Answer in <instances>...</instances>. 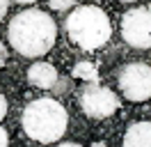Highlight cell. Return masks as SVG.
<instances>
[{
  "label": "cell",
  "instance_id": "obj_1",
  "mask_svg": "<svg viewBox=\"0 0 151 147\" xmlns=\"http://www.w3.org/2000/svg\"><path fill=\"white\" fill-rule=\"evenodd\" d=\"M9 44L23 57H39L46 55L57 37L55 21L41 9H25L12 18L7 28Z\"/></svg>",
  "mask_w": 151,
  "mask_h": 147
},
{
  "label": "cell",
  "instance_id": "obj_2",
  "mask_svg": "<svg viewBox=\"0 0 151 147\" xmlns=\"http://www.w3.org/2000/svg\"><path fill=\"white\" fill-rule=\"evenodd\" d=\"M66 115L64 106L50 97L30 101L23 110V129L37 143H55L66 131Z\"/></svg>",
  "mask_w": 151,
  "mask_h": 147
},
{
  "label": "cell",
  "instance_id": "obj_3",
  "mask_svg": "<svg viewBox=\"0 0 151 147\" xmlns=\"http://www.w3.org/2000/svg\"><path fill=\"white\" fill-rule=\"evenodd\" d=\"M66 35L76 46H80L83 51H96L110 39L112 25L110 18L101 7L96 5H80L71 12V16L64 21Z\"/></svg>",
  "mask_w": 151,
  "mask_h": 147
},
{
  "label": "cell",
  "instance_id": "obj_4",
  "mask_svg": "<svg viewBox=\"0 0 151 147\" xmlns=\"http://www.w3.org/2000/svg\"><path fill=\"white\" fill-rule=\"evenodd\" d=\"M119 90L128 101L151 99V67L144 62H131L119 69Z\"/></svg>",
  "mask_w": 151,
  "mask_h": 147
},
{
  "label": "cell",
  "instance_id": "obj_5",
  "mask_svg": "<svg viewBox=\"0 0 151 147\" xmlns=\"http://www.w3.org/2000/svg\"><path fill=\"white\" fill-rule=\"evenodd\" d=\"M122 37L133 48H151V7H135L122 18Z\"/></svg>",
  "mask_w": 151,
  "mask_h": 147
},
{
  "label": "cell",
  "instance_id": "obj_6",
  "mask_svg": "<svg viewBox=\"0 0 151 147\" xmlns=\"http://www.w3.org/2000/svg\"><path fill=\"white\" fill-rule=\"evenodd\" d=\"M80 108L87 117L103 119L110 117L119 108V99L112 90H108L99 83H87V87L80 92Z\"/></svg>",
  "mask_w": 151,
  "mask_h": 147
},
{
  "label": "cell",
  "instance_id": "obj_7",
  "mask_svg": "<svg viewBox=\"0 0 151 147\" xmlns=\"http://www.w3.org/2000/svg\"><path fill=\"white\" fill-rule=\"evenodd\" d=\"M28 81L37 87H44V90H50L55 87L57 83V69L48 62H35L28 69Z\"/></svg>",
  "mask_w": 151,
  "mask_h": 147
},
{
  "label": "cell",
  "instance_id": "obj_8",
  "mask_svg": "<svg viewBox=\"0 0 151 147\" xmlns=\"http://www.w3.org/2000/svg\"><path fill=\"white\" fill-rule=\"evenodd\" d=\"M124 147H151V122H135L124 136Z\"/></svg>",
  "mask_w": 151,
  "mask_h": 147
},
{
  "label": "cell",
  "instance_id": "obj_9",
  "mask_svg": "<svg viewBox=\"0 0 151 147\" xmlns=\"http://www.w3.org/2000/svg\"><path fill=\"white\" fill-rule=\"evenodd\" d=\"M76 76V78H80V81H87V83H99V69H96V64L87 62V60H83V62H78L73 67V71H71Z\"/></svg>",
  "mask_w": 151,
  "mask_h": 147
},
{
  "label": "cell",
  "instance_id": "obj_10",
  "mask_svg": "<svg viewBox=\"0 0 151 147\" xmlns=\"http://www.w3.org/2000/svg\"><path fill=\"white\" fill-rule=\"evenodd\" d=\"M48 5L55 9V12H64V9H69L73 5V0H48Z\"/></svg>",
  "mask_w": 151,
  "mask_h": 147
},
{
  "label": "cell",
  "instance_id": "obj_11",
  "mask_svg": "<svg viewBox=\"0 0 151 147\" xmlns=\"http://www.w3.org/2000/svg\"><path fill=\"white\" fill-rule=\"evenodd\" d=\"M7 9H9V0H0V21L5 18V14H7Z\"/></svg>",
  "mask_w": 151,
  "mask_h": 147
},
{
  "label": "cell",
  "instance_id": "obj_12",
  "mask_svg": "<svg viewBox=\"0 0 151 147\" xmlns=\"http://www.w3.org/2000/svg\"><path fill=\"white\" fill-rule=\"evenodd\" d=\"M5 115H7V99L0 94V119L5 117Z\"/></svg>",
  "mask_w": 151,
  "mask_h": 147
},
{
  "label": "cell",
  "instance_id": "obj_13",
  "mask_svg": "<svg viewBox=\"0 0 151 147\" xmlns=\"http://www.w3.org/2000/svg\"><path fill=\"white\" fill-rule=\"evenodd\" d=\"M9 145V138H7V131L0 129V147H7Z\"/></svg>",
  "mask_w": 151,
  "mask_h": 147
},
{
  "label": "cell",
  "instance_id": "obj_14",
  "mask_svg": "<svg viewBox=\"0 0 151 147\" xmlns=\"http://www.w3.org/2000/svg\"><path fill=\"white\" fill-rule=\"evenodd\" d=\"M7 62V48H5V44L0 41V67Z\"/></svg>",
  "mask_w": 151,
  "mask_h": 147
},
{
  "label": "cell",
  "instance_id": "obj_15",
  "mask_svg": "<svg viewBox=\"0 0 151 147\" xmlns=\"http://www.w3.org/2000/svg\"><path fill=\"white\" fill-rule=\"evenodd\" d=\"M57 147H80L78 143H62V145H57Z\"/></svg>",
  "mask_w": 151,
  "mask_h": 147
},
{
  "label": "cell",
  "instance_id": "obj_16",
  "mask_svg": "<svg viewBox=\"0 0 151 147\" xmlns=\"http://www.w3.org/2000/svg\"><path fill=\"white\" fill-rule=\"evenodd\" d=\"M16 2H23V5H28V2H35V0H16Z\"/></svg>",
  "mask_w": 151,
  "mask_h": 147
},
{
  "label": "cell",
  "instance_id": "obj_17",
  "mask_svg": "<svg viewBox=\"0 0 151 147\" xmlns=\"http://www.w3.org/2000/svg\"><path fill=\"white\" fill-rule=\"evenodd\" d=\"M119 2H135V0H119Z\"/></svg>",
  "mask_w": 151,
  "mask_h": 147
},
{
  "label": "cell",
  "instance_id": "obj_18",
  "mask_svg": "<svg viewBox=\"0 0 151 147\" xmlns=\"http://www.w3.org/2000/svg\"><path fill=\"white\" fill-rule=\"evenodd\" d=\"M94 147H103V143H96V145H94Z\"/></svg>",
  "mask_w": 151,
  "mask_h": 147
}]
</instances>
